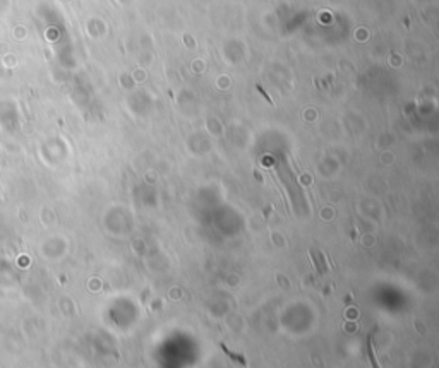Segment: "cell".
<instances>
[{"label":"cell","mask_w":439,"mask_h":368,"mask_svg":"<svg viewBox=\"0 0 439 368\" xmlns=\"http://www.w3.org/2000/svg\"><path fill=\"white\" fill-rule=\"evenodd\" d=\"M367 354H369V360H370V363H372V367H374V368H379V367H378V361H376V358H374L372 336H369V339H367Z\"/></svg>","instance_id":"obj_1"}]
</instances>
